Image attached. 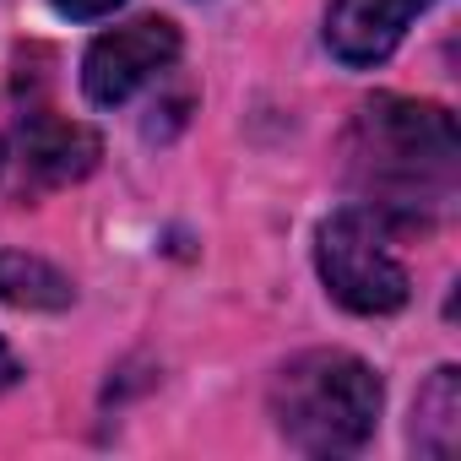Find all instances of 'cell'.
I'll return each mask as SVG.
<instances>
[{
	"mask_svg": "<svg viewBox=\"0 0 461 461\" xmlns=\"http://www.w3.org/2000/svg\"><path fill=\"white\" fill-rule=\"evenodd\" d=\"M272 418L304 456H353L380 423V380L353 353H299L272 385Z\"/></svg>",
	"mask_w": 461,
	"mask_h": 461,
	"instance_id": "obj_2",
	"label": "cell"
},
{
	"mask_svg": "<svg viewBox=\"0 0 461 461\" xmlns=\"http://www.w3.org/2000/svg\"><path fill=\"white\" fill-rule=\"evenodd\" d=\"M321 283L353 315H391L407 304V267L385 245V222L364 206H342L321 222Z\"/></svg>",
	"mask_w": 461,
	"mask_h": 461,
	"instance_id": "obj_3",
	"label": "cell"
},
{
	"mask_svg": "<svg viewBox=\"0 0 461 461\" xmlns=\"http://www.w3.org/2000/svg\"><path fill=\"white\" fill-rule=\"evenodd\" d=\"M179 55V28L168 17H141V23H125L114 33H104L87 60H82V93L98 104V109H114L125 104L141 82H152L158 71H168Z\"/></svg>",
	"mask_w": 461,
	"mask_h": 461,
	"instance_id": "obj_5",
	"label": "cell"
},
{
	"mask_svg": "<svg viewBox=\"0 0 461 461\" xmlns=\"http://www.w3.org/2000/svg\"><path fill=\"white\" fill-rule=\"evenodd\" d=\"M17 375H23V364L12 358V348H6V342H0V391H6V385H17Z\"/></svg>",
	"mask_w": 461,
	"mask_h": 461,
	"instance_id": "obj_10",
	"label": "cell"
},
{
	"mask_svg": "<svg viewBox=\"0 0 461 461\" xmlns=\"http://www.w3.org/2000/svg\"><path fill=\"white\" fill-rule=\"evenodd\" d=\"M71 299H77L71 277L55 272L50 261L23 256V250L0 256V304H17V310H66Z\"/></svg>",
	"mask_w": 461,
	"mask_h": 461,
	"instance_id": "obj_8",
	"label": "cell"
},
{
	"mask_svg": "<svg viewBox=\"0 0 461 461\" xmlns=\"http://www.w3.org/2000/svg\"><path fill=\"white\" fill-rule=\"evenodd\" d=\"M348 174L380 222H434L456 201L461 141L439 104L369 98L348 136Z\"/></svg>",
	"mask_w": 461,
	"mask_h": 461,
	"instance_id": "obj_1",
	"label": "cell"
},
{
	"mask_svg": "<svg viewBox=\"0 0 461 461\" xmlns=\"http://www.w3.org/2000/svg\"><path fill=\"white\" fill-rule=\"evenodd\" d=\"M104 141L60 114H23L6 136H0V190L12 201H39L50 190L77 185L82 174L98 168Z\"/></svg>",
	"mask_w": 461,
	"mask_h": 461,
	"instance_id": "obj_4",
	"label": "cell"
},
{
	"mask_svg": "<svg viewBox=\"0 0 461 461\" xmlns=\"http://www.w3.org/2000/svg\"><path fill=\"white\" fill-rule=\"evenodd\" d=\"M461 439V375L456 369H434V380L418 391V412H412V445L423 456H456Z\"/></svg>",
	"mask_w": 461,
	"mask_h": 461,
	"instance_id": "obj_7",
	"label": "cell"
},
{
	"mask_svg": "<svg viewBox=\"0 0 461 461\" xmlns=\"http://www.w3.org/2000/svg\"><path fill=\"white\" fill-rule=\"evenodd\" d=\"M434 0H331L326 17V44L342 66L364 71L396 55L402 33L412 28V17H423Z\"/></svg>",
	"mask_w": 461,
	"mask_h": 461,
	"instance_id": "obj_6",
	"label": "cell"
},
{
	"mask_svg": "<svg viewBox=\"0 0 461 461\" xmlns=\"http://www.w3.org/2000/svg\"><path fill=\"white\" fill-rule=\"evenodd\" d=\"M114 6H125V0H55V12L71 17V23H93V17H109Z\"/></svg>",
	"mask_w": 461,
	"mask_h": 461,
	"instance_id": "obj_9",
	"label": "cell"
}]
</instances>
